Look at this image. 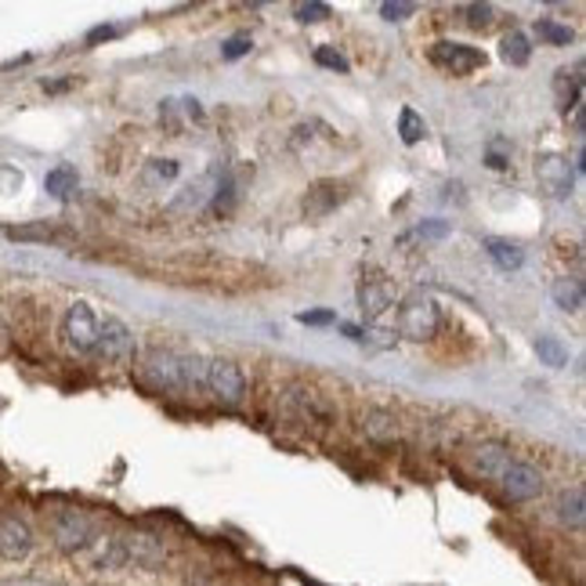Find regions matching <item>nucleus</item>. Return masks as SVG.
Returning a JSON list of instances; mask_svg holds the SVG:
<instances>
[{"instance_id":"obj_26","label":"nucleus","mask_w":586,"mask_h":586,"mask_svg":"<svg viewBox=\"0 0 586 586\" xmlns=\"http://www.w3.org/2000/svg\"><path fill=\"white\" fill-rule=\"evenodd\" d=\"M178 178V160H152L145 174H141V181L149 184V189H163V184H170Z\"/></svg>"},{"instance_id":"obj_4","label":"nucleus","mask_w":586,"mask_h":586,"mask_svg":"<svg viewBox=\"0 0 586 586\" xmlns=\"http://www.w3.org/2000/svg\"><path fill=\"white\" fill-rule=\"evenodd\" d=\"M98 315L91 304H84V301H76L69 311H65V319H62V336H65V347L76 355H91L94 352V344H98Z\"/></svg>"},{"instance_id":"obj_10","label":"nucleus","mask_w":586,"mask_h":586,"mask_svg":"<svg viewBox=\"0 0 586 586\" xmlns=\"http://www.w3.org/2000/svg\"><path fill=\"white\" fill-rule=\"evenodd\" d=\"M536 178H539V189L547 192L550 200H569V195H572V167H569V160L558 156V152L539 156Z\"/></svg>"},{"instance_id":"obj_22","label":"nucleus","mask_w":586,"mask_h":586,"mask_svg":"<svg viewBox=\"0 0 586 586\" xmlns=\"http://www.w3.org/2000/svg\"><path fill=\"white\" fill-rule=\"evenodd\" d=\"M499 54H504L507 65H525L532 59V43H528L525 33L514 29V33H507L504 43H499Z\"/></svg>"},{"instance_id":"obj_30","label":"nucleus","mask_w":586,"mask_h":586,"mask_svg":"<svg viewBox=\"0 0 586 586\" xmlns=\"http://www.w3.org/2000/svg\"><path fill=\"white\" fill-rule=\"evenodd\" d=\"M250 48H254V40H250L246 33H235V37H228L221 43V59L235 62V59H243V54H250Z\"/></svg>"},{"instance_id":"obj_17","label":"nucleus","mask_w":586,"mask_h":586,"mask_svg":"<svg viewBox=\"0 0 586 586\" xmlns=\"http://www.w3.org/2000/svg\"><path fill=\"white\" fill-rule=\"evenodd\" d=\"M550 297H553V304H558L561 311H579V308H583V301H586L583 279H575V276L558 279V282H553V286H550Z\"/></svg>"},{"instance_id":"obj_2","label":"nucleus","mask_w":586,"mask_h":586,"mask_svg":"<svg viewBox=\"0 0 586 586\" xmlns=\"http://www.w3.org/2000/svg\"><path fill=\"white\" fill-rule=\"evenodd\" d=\"M438 304H434L428 293H409L406 301H402L398 308V333L406 336V341H431L434 333H438Z\"/></svg>"},{"instance_id":"obj_37","label":"nucleus","mask_w":586,"mask_h":586,"mask_svg":"<svg viewBox=\"0 0 586 586\" xmlns=\"http://www.w3.org/2000/svg\"><path fill=\"white\" fill-rule=\"evenodd\" d=\"M445 235H449V225L445 221H428L412 228V239H445Z\"/></svg>"},{"instance_id":"obj_19","label":"nucleus","mask_w":586,"mask_h":586,"mask_svg":"<svg viewBox=\"0 0 586 586\" xmlns=\"http://www.w3.org/2000/svg\"><path fill=\"white\" fill-rule=\"evenodd\" d=\"M341 200H344V184L326 181V184H315V189L308 192V200H304V211L319 217V214H330Z\"/></svg>"},{"instance_id":"obj_12","label":"nucleus","mask_w":586,"mask_h":586,"mask_svg":"<svg viewBox=\"0 0 586 586\" xmlns=\"http://www.w3.org/2000/svg\"><path fill=\"white\" fill-rule=\"evenodd\" d=\"M124 547H127V561L141 564V569H160L167 561V547L152 532H130V536H124Z\"/></svg>"},{"instance_id":"obj_33","label":"nucleus","mask_w":586,"mask_h":586,"mask_svg":"<svg viewBox=\"0 0 586 586\" xmlns=\"http://www.w3.org/2000/svg\"><path fill=\"white\" fill-rule=\"evenodd\" d=\"M488 167L493 170H507L510 167V145L507 141H488Z\"/></svg>"},{"instance_id":"obj_21","label":"nucleus","mask_w":586,"mask_h":586,"mask_svg":"<svg viewBox=\"0 0 586 586\" xmlns=\"http://www.w3.org/2000/svg\"><path fill=\"white\" fill-rule=\"evenodd\" d=\"M211 189H217V170H211L206 174L203 181H195V184H189L181 195H178V203H174V211H200V206L206 203V200H214V192Z\"/></svg>"},{"instance_id":"obj_28","label":"nucleus","mask_w":586,"mask_h":586,"mask_svg":"<svg viewBox=\"0 0 586 586\" xmlns=\"http://www.w3.org/2000/svg\"><path fill=\"white\" fill-rule=\"evenodd\" d=\"M235 200H239V192H235L232 174L221 170V178H217V189H214V200H211L214 214H228V211H232V206H235Z\"/></svg>"},{"instance_id":"obj_25","label":"nucleus","mask_w":586,"mask_h":586,"mask_svg":"<svg viewBox=\"0 0 586 586\" xmlns=\"http://www.w3.org/2000/svg\"><path fill=\"white\" fill-rule=\"evenodd\" d=\"M553 87H558V102H561V109L579 105V91H583V76H579V69H575V73L561 69V73H558V80H553Z\"/></svg>"},{"instance_id":"obj_23","label":"nucleus","mask_w":586,"mask_h":586,"mask_svg":"<svg viewBox=\"0 0 586 586\" xmlns=\"http://www.w3.org/2000/svg\"><path fill=\"white\" fill-rule=\"evenodd\" d=\"M200 387H206V358L181 355V391H200Z\"/></svg>"},{"instance_id":"obj_14","label":"nucleus","mask_w":586,"mask_h":586,"mask_svg":"<svg viewBox=\"0 0 586 586\" xmlns=\"http://www.w3.org/2000/svg\"><path fill=\"white\" fill-rule=\"evenodd\" d=\"M398 417L391 409H380V406H373V409H366L362 412V434L369 442H377V445H391L398 438Z\"/></svg>"},{"instance_id":"obj_15","label":"nucleus","mask_w":586,"mask_h":586,"mask_svg":"<svg viewBox=\"0 0 586 586\" xmlns=\"http://www.w3.org/2000/svg\"><path fill=\"white\" fill-rule=\"evenodd\" d=\"M358 304H362V311H366V319H380L391 304H395V286L384 279H377V282H366L362 290H358Z\"/></svg>"},{"instance_id":"obj_1","label":"nucleus","mask_w":586,"mask_h":586,"mask_svg":"<svg viewBox=\"0 0 586 586\" xmlns=\"http://www.w3.org/2000/svg\"><path fill=\"white\" fill-rule=\"evenodd\" d=\"M48 528H51V543L62 553H80L94 543V521L87 518L84 510H73V507L54 510Z\"/></svg>"},{"instance_id":"obj_35","label":"nucleus","mask_w":586,"mask_h":586,"mask_svg":"<svg viewBox=\"0 0 586 586\" xmlns=\"http://www.w3.org/2000/svg\"><path fill=\"white\" fill-rule=\"evenodd\" d=\"M315 62L326 65V69H336V73H347V59L341 51H333V48H319L315 51Z\"/></svg>"},{"instance_id":"obj_32","label":"nucleus","mask_w":586,"mask_h":586,"mask_svg":"<svg viewBox=\"0 0 586 586\" xmlns=\"http://www.w3.org/2000/svg\"><path fill=\"white\" fill-rule=\"evenodd\" d=\"M463 15H467V22H471L474 29H488V26H493L496 11H493V4H467Z\"/></svg>"},{"instance_id":"obj_31","label":"nucleus","mask_w":586,"mask_h":586,"mask_svg":"<svg viewBox=\"0 0 586 586\" xmlns=\"http://www.w3.org/2000/svg\"><path fill=\"white\" fill-rule=\"evenodd\" d=\"M536 33L543 40H550V43H572V29L569 26H558V22H550V18H543V22H536Z\"/></svg>"},{"instance_id":"obj_16","label":"nucleus","mask_w":586,"mask_h":586,"mask_svg":"<svg viewBox=\"0 0 586 586\" xmlns=\"http://www.w3.org/2000/svg\"><path fill=\"white\" fill-rule=\"evenodd\" d=\"M94 569L102 572H116L127 564V547H124V536H105V539H94Z\"/></svg>"},{"instance_id":"obj_20","label":"nucleus","mask_w":586,"mask_h":586,"mask_svg":"<svg viewBox=\"0 0 586 586\" xmlns=\"http://www.w3.org/2000/svg\"><path fill=\"white\" fill-rule=\"evenodd\" d=\"M485 254L493 257V265L499 271H518L525 265V254L514 243H507V239H485Z\"/></svg>"},{"instance_id":"obj_6","label":"nucleus","mask_w":586,"mask_h":586,"mask_svg":"<svg viewBox=\"0 0 586 586\" xmlns=\"http://www.w3.org/2000/svg\"><path fill=\"white\" fill-rule=\"evenodd\" d=\"M499 488H504L510 504H528V499L543 493V474L525 460H510L507 471L499 474Z\"/></svg>"},{"instance_id":"obj_36","label":"nucleus","mask_w":586,"mask_h":586,"mask_svg":"<svg viewBox=\"0 0 586 586\" xmlns=\"http://www.w3.org/2000/svg\"><path fill=\"white\" fill-rule=\"evenodd\" d=\"M301 22H322L330 18V4H319V0H311V4H297V11H293Z\"/></svg>"},{"instance_id":"obj_11","label":"nucleus","mask_w":586,"mask_h":586,"mask_svg":"<svg viewBox=\"0 0 586 586\" xmlns=\"http://www.w3.org/2000/svg\"><path fill=\"white\" fill-rule=\"evenodd\" d=\"M33 553V528L18 514H0V558L26 561Z\"/></svg>"},{"instance_id":"obj_8","label":"nucleus","mask_w":586,"mask_h":586,"mask_svg":"<svg viewBox=\"0 0 586 586\" xmlns=\"http://www.w3.org/2000/svg\"><path fill=\"white\" fill-rule=\"evenodd\" d=\"M141 369L156 391H181V355L167 352V347H152Z\"/></svg>"},{"instance_id":"obj_34","label":"nucleus","mask_w":586,"mask_h":586,"mask_svg":"<svg viewBox=\"0 0 586 586\" xmlns=\"http://www.w3.org/2000/svg\"><path fill=\"white\" fill-rule=\"evenodd\" d=\"M412 11H417V4H409V0H387V4H380V15H384L387 22H402V18H409Z\"/></svg>"},{"instance_id":"obj_24","label":"nucleus","mask_w":586,"mask_h":586,"mask_svg":"<svg viewBox=\"0 0 586 586\" xmlns=\"http://www.w3.org/2000/svg\"><path fill=\"white\" fill-rule=\"evenodd\" d=\"M43 189H48L54 200H65L69 192H76V170L69 163H62V167H54L48 178H43Z\"/></svg>"},{"instance_id":"obj_13","label":"nucleus","mask_w":586,"mask_h":586,"mask_svg":"<svg viewBox=\"0 0 586 586\" xmlns=\"http://www.w3.org/2000/svg\"><path fill=\"white\" fill-rule=\"evenodd\" d=\"M510 460H514V456H510V449H507L504 442H482V445H477V449L471 453L474 471L482 474V477H493V482H499V474L507 471Z\"/></svg>"},{"instance_id":"obj_27","label":"nucleus","mask_w":586,"mask_h":586,"mask_svg":"<svg viewBox=\"0 0 586 586\" xmlns=\"http://www.w3.org/2000/svg\"><path fill=\"white\" fill-rule=\"evenodd\" d=\"M398 135L406 145H417V141L428 135V124H423V116L417 113V109H402L398 113Z\"/></svg>"},{"instance_id":"obj_18","label":"nucleus","mask_w":586,"mask_h":586,"mask_svg":"<svg viewBox=\"0 0 586 586\" xmlns=\"http://www.w3.org/2000/svg\"><path fill=\"white\" fill-rule=\"evenodd\" d=\"M558 521L564 528H583L586 521V499H583V488L575 485L569 493H561L558 499Z\"/></svg>"},{"instance_id":"obj_9","label":"nucleus","mask_w":586,"mask_h":586,"mask_svg":"<svg viewBox=\"0 0 586 586\" xmlns=\"http://www.w3.org/2000/svg\"><path fill=\"white\" fill-rule=\"evenodd\" d=\"M431 62L449 69L453 76H463V73H474L477 65H485V54L471 48V43H453V40H442L431 48Z\"/></svg>"},{"instance_id":"obj_3","label":"nucleus","mask_w":586,"mask_h":586,"mask_svg":"<svg viewBox=\"0 0 586 586\" xmlns=\"http://www.w3.org/2000/svg\"><path fill=\"white\" fill-rule=\"evenodd\" d=\"M206 391L214 395L217 406L235 409L246 398V377L232 358H211L206 362Z\"/></svg>"},{"instance_id":"obj_38","label":"nucleus","mask_w":586,"mask_h":586,"mask_svg":"<svg viewBox=\"0 0 586 586\" xmlns=\"http://www.w3.org/2000/svg\"><path fill=\"white\" fill-rule=\"evenodd\" d=\"M297 322H304V326H326V322H333V311H301Z\"/></svg>"},{"instance_id":"obj_5","label":"nucleus","mask_w":586,"mask_h":586,"mask_svg":"<svg viewBox=\"0 0 586 586\" xmlns=\"http://www.w3.org/2000/svg\"><path fill=\"white\" fill-rule=\"evenodd\" d=\"M102 366H130L135 358V336L119 319H105L98 326V344L91 352Z\"/></svg>"},{"instance_id":"obj_39","label":"nucleus","mask_w":586,"mask_h":586,"mask_svg":"<svg viewBox=\"0 0 586 586\" xmlns=\"http://www.w3.org/2000/svg\"><path fill=\"white\" fill-rule=\"evenodd\" d=\"M109 37H116V29L113 26H98V29H91V37H87V40L98 43V40H109Z\"/></svg>"},{"instance_id":"obj_7","label":"nucleus","mask_w":586,"mask_h":586,"mask_svg":"<svg viewBox=\"0 0 586 586\" xmlns=\"http://www.w3.org/2000/svg\"><path fill=\"white\" fill-rule=\"evenodd\" d=\"M286 402L304 423H311V428H330V423L336 420L333 402L326 398L322 391H315V387H290Z\"/></svg>"},{"instance_id":"obj_40","label":"nucleus","mask_w":586,"mask_h":586,"mask_svg":"<svg viewBox=\"0 0 586 586\" xmlns=\"http://www.w3.org/2000/svg\"><path fill=\"white\" fill-rule=\"evenodd\" d=\"M341 330H344L347 336H352V341H366V333L358 330V326H347V322H341Z\"/></svg>"},{"instance_id":"obj_29","label":"nucleus","mask_w":586,"mask_h":586,"mask_svg":"<svg viewBox=\"0 0 586 586\" xmlns=\"http://www.w3.org/2000/svg\"><path fill=\"white\" fill-rule=\"evenodd\" d=\"M536 352H539V358H543L547 366H564V362H569V352H564V347L553 341V336H539Z\"/></svg>"}]
</instances>
